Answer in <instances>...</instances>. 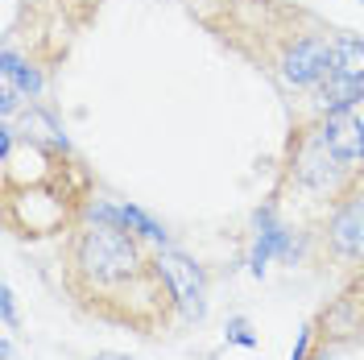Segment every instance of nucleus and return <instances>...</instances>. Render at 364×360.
<instances>
[{
	"label": "nucleus",
	"instance_id": "1",
	"mask_svg": "<svg viewBox=\"0 0 364 360\" xmlns=\"http://www.w3.org/2000/svg\"><path fill=\"white\" fill-rule=\"evenodd\" d=\"M58 282L70 307L91 323L136 332L145 339L170 336V327L182 323L161 257L129 228L83 220L63 236Z\"/></svg>",
	"mask_w": 364,
	"mask_h": 360
},
{
	"label": "nucleus",
	"instance_id": "2",
	"mask_svg": "<svg viewBox=\"0 0 364 360\" xmlns=\"http://www.w3.org/2000/svg\"><path fill=\"white\" fill-rule=\"evenodd\" d=\"M91 191V170L70 149L0 125V220L17 240L70 236L87 220Z\"/></svg>",
	"mask_w": 364,
	"mask_h": 360
},
{
	"label": "nucleus",
	"instance_id": "3",
	"mask_svg": "<svg viewBox=\"0 0 364 360\" xmlns=\"http://www.w3.org/2000/svg\"><path fill=\"white\" fill-rule=\"evenodd\" d=\"M191 9L224 46L286 88H318L336 70V29L290 0H199Z\"/></svg>",
	"mask_w": 364,
	"mask_h": 360
},
{
	"label": "nucleus",
	"instance_id": "4",
	"mask_svg": "<svg viewBox=\"0 0 364 360\" xmlns=\"http://www.w3.org/2000/svg\"><path fill=\"white\" fill-rule=\"evenodd\" d=\"M364 166H352L327 137V116L311 112L298 116L286 137V154H282V170H277V186H273V207L282 203H306L318 216L340 199L352 186V179Z\"/></svg>",
	"mask_w": 364,
	"mask_h": 360
},
{
	"label": "nucleus",
	"instance_id": "5",
	"mask_svg": "<svg viewBox=\"0 0 364 360\" xmlns=\"http://www.w3.org/2000/svg\"><path fill=\"white\" fill-rule=\"evenodd\" d=\"M311 248L323 265L340 270L343 277L364 273V170L318 216V228L311 232Z\"/></svg>",
	"mask_w": 364,
	"mask_h": 360
},
{
	"label": "nucleus",
	"instance_id": "6",
	"mask_svg": "<svg viewBox=\"0 0 364 360\" xmlns=\"http://www.w3.org/2000/svg\"><path fill=\"white\" fill-rule=\"evenodd\" d=\"M315 348H360L364 344V273L343 277L336 298H327L315 311Z\"/></svg>",
	"mask_w": 364,
	"mask_h": 360
},
{
	"label": "nucleus",
	"instance_id": "7",
	"mask_svg": "<svg viewBox=\"0 0 364 360\" xmlns=\"http://www.w3.org/2000/svg\"><path fill=\"white\" fill-rule=\"evenodd\" d=\"M161 265H166V277L174 286V298H178L182 323H203L207 319V273L195 257H186L182 248H158Z\"/></svg>",
	"mask_w": 364,
	"mask_h": 360
},
{
	"label": "nucleus",
	"instance_id": "8",
	"mask_svg": "<svg viewBox=\"0 0 364 360\" xmlns=\"http://www.w3.org/2000/svg\"><path fill=\"white\" fill-rule=\"evenodd\" d=\"M315 100H318V112L323 116L356 112L364 104V79H352V75H343V70H331V75L315 88Z\"/></svg>",
	"mask_w": 364,
	"mask_h": 360
},
{
	"label": "nucleus",
	"instance_id": "9",
	"mask_svg": "<svg viewBox=\"0 0 364 360\" xmlns=\"http://www.w3.org/2000/svg\"><path fill=\"white\" fill-rule=\"evenodd\" d=\"M327 137L352 166H364V120L356 112L327 116Z\"/></svg>",
	"mask_w": 364,
	"mask_h": 360
},
{
	"label": "nucleus",
	"instance_id": "10",
	"mask_svg": "<svg viewBox=\"0 0 364 360\" xmlns=\"http://www.w3.org/2000/svg\"><path fill=\"white\" fill-rule=\"evenodd\" d=\"M331 50H336V70L352 75V79H364V42L360 38L336 33V38H331Z\"/></svg>",
	"mask_w": 364,
	"mask_h": 360
},
{
	"label": "nucleus",
	"instance_id": "11",
	"mask_svg": "<svg viewBox=\"0 0 364 360\" xmlns=\"http://www.w3.org/2000/svg\"><path fill=\"white\" fill-rule=\"evenodd\" d=\"M228 344H240V348H257V336H252V327H249V319H228Z\"/></svg>",
	"mask_w": 364,
	"mask_h": 360
},
{
	"label": "nucleus",
	"instance_id": "12",
	"mask_svg": "<svg viewBox=\"0 0 364 360\" xmlns=\"http://www.w3.org/2000/svg\"><path fill=\"white\" fill-rule=\"evenodd\" d=\"M311 352H315V323L306 319L302 332H298V344H294V352H290V360H311Z\"/></svg>",
	"mask_w": 364,
	"mask_h": 360
},
{
	"label": "nucleus",
	"instance_id": "13",
	"mask_svg": "<svg viewBox=\"0 0 364 360\" xmlns=\"http://www.w3.org/2000/svg\"><path fill=\"white\" fill-rule=\"evenodd\" d=\"M0 315H4V327L9 332H17V302H13V290L9 286L0 290Z\"/></svg>",
	"mask_w": 364,
	"mask_h": 360
},
{
	"label": "nucleus",
	"instance_id": "14",
	"mask_svg": "<svg viewBox=\"0 0 364 360\" xmlns=\"http://www.w3.org/2000/svg\"><path fill=\"white\" fill-rule=\"evenodd\" d=\"M311 360H343V352H340V348H315Z\"/></svg>",
	"mask_w": 364,
	"mask_h": 360
},
{
	"label": "nucleus",
	"instance_id": "15",
	"mask_svg": "<svg viewBox=\"0 0 364 360\" xmlns=\"http://www.w3.org/2000/svg\"><path fill=\"white\" fill-rule=\"evenodd\" d=\"M91 360H129V356H116V352H95Z\"/></svg>",
	"mask_w": 364,
	"mask_h": 360
}]
</instances>
